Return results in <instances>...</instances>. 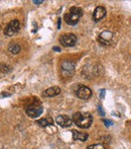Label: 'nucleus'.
I'll return each mask as SVG.
<instances>
[{"label": "nucleus", "mask_w": 131, "mask_h": 149, "mask_svg": "<svg viewBox=\"0 0 131 149\" xmlns=\"http://www.w3.org/2000/svg\"><path fill=\"white\" fill-rule=\"evenodd\" d=\"M83 15V10L81 7L78 6H74L69 10L68 13L65 14L64 19H65L66 24H68L69 26H75L79 22L80 18Z\"/></svg>", "instance_id": "nucleus-2"}, {"label": "nucleus", "mask_w": 131, "mask_h": 149, "mask_svg": "<svg viewBox=\"0 0 131 149\" xmlns=\"http://www.w3.org/2000/svg\"><path fill=\"white\" fill-rule=\"evenodd\" d=\"M56 122H57L58 125L61 126V127H63V128H69V127H71L73 124V120L71 119L70 117L64 116V115L58 117L57 120H56Z\"/></svg>", "instance_id": "nucleus-9"}, {"label": "nucleus", "mask_w": 131, "mask_h": 149, "mask_svg": "<svg viewBox=\"0 0 131 149\" xmlns=\"http://www.w3.org/2000/svg\"><path fill=\"white\" fill-rule=\"evenodd\" d=\"M72 133H73V139H74L75 141L84 142L88 139V134H86V133H82V132L77 131V130H73Z\"/></svg>", "instance_id": "nucleus-12"}, {"label": "nucleus", "mask_w": 131, "mask_h": 149, "mask_svg": "<svg viewBox=\"0 0 131 149\" xmlns=\"http://www.w3.org/2000/svg\"><path fill=\"white\" fill-rule=\"evenodd\" d=\"M53 50H57V51H60L61 49H60V48H53Z\"/></svg>", "instance_id": "nucleus-21"}, {"label": "nucleus", "mask_w": 131, "mask_h": 149, "mask_svg": "<svg viewBox=\"0 0 131 149\" xmlns=\"http://www.w3.org/2000/svg\"><path fill=\"white\" fill-rule=\"evenodd\" d=\"M73 123L76 124L78 127L87 129L90 128L93 123V117L90 113H75L73 115Z\"/></svg>", "instance_id": "nucleus-1"}, {"label": "nucleus", "mask_w": 131, "mask_h": 149, "mask_svg": "<svg viewBox=\"0 0 131 149\" xmlns=\"http://www.w3.org/2000/svg\"><path fill=\"white\" fill-rule=\"evenodd\" d=\"M8 51H9L11 54H14V55H16V54H18L20 52L19 45H17V44H11V45L8 47Z\"/></svg>", "instance_id": "nucleus-14"}, {"label": "nucleus", "mask_w": 131, "mask_h": 149, "mask_svg": "<svg viewBox=\"0 0 131 149\" xmlns=\"http://www.w3.org/2000/svg\"><path fill=\"white\" fill-rule=\"evenodd\" d=\"M113 39V33L109 31H105L103 33H101L98 37V42L101 45L105 46V45H110Z\"/></svg>", "instance_id": "nucleus-8"}, {"label": "nucleus", "mask_w": 131, "mask_h": 149, "mask_svg": "<svg viewBox=\"0 0 131 149\" xmlns=\"http://www.w3.org/2000/svg\"><path fill=\"white\" fill-rule=\"evenodd\" d=\"M75 93L81 100H89L92 96V90L85 85H78L75 89Z\"/></svg>", "instance_id": "nucleus-5"}, {"label": "nucleus", "mask_w": 131, "mask_h": 149, "mask_svg": "<svg viewBox=\"0 0 131 149\" xmlns=\"http://www.w3.org/2000/svg\"><path fill=\"white\" fill-rule=\"evenodd\" d=\"M86 149H105V146L101 143H98V144H93V145L88 146Z\"/></svg>", "instance_id": "nucleus-15"}, {"label": "nucleus", "mask_w": 131, "mask_h": 149, "mask_svg": "<svg viewBox=\"0 0 131 149\" xmlns=\"http://www.w3.org/2000/svg\"><path fill=\"white\" fill-rule=\"evenodd\" d=\"M60 43L64 47H73L77 43V37L74 33H65L60 38Z\"/></svg>", "instance_id": "nucleus-6"}, {"label": "nucleus", "mask_w": 131, "mask_h": 149, "mask_svg": "<svg viewBox=\"0 0 131 149\" xmlns=\"http://www.w3.org/2000/svg\"><path fill=\"white\" fill-rule=\"evenodd\" d=\"M103 122L106 124V126H107V127H110V126L113 125V122H112V121H108V120H103Z\"/></svg>", "instance_id": "nucleus-17"}, {"label": "nucleus", "mask_w": 131, "mask_h": 149, "mask_svg": "<svg viewBox=\"0 0 131 149\" xmlns=\"http://www.w3.org/2000/svg\"><path fill=\"white\" fill-rule=\"evenodd\" d=\"M19 31V22L17 19H13L7 24V26L4 30V35L5 36H13L15 35L16 33H18Z\"/></svg>", "instance_id": "nucleus-7"}, {"label": "nucleus", "mask_w": 131, "mask_h": 149, "mask_svg": "<svg viewBox=\"0 0 131 149\" xmlns=\"http://www.w3.org/2000/svg\"><path fill=\"white\" fill-rule=\"evenodd\" d=\"M61 93V88L58 86L49 87L47 90L43 91V95L47 96V97H53V96H57Z\"/></svg>", "instance_id": "nucleus-11"}, {"label": "nucleus", "mask_w": 131, "mask_h": 149, "mask_svg": "<svg viewBox=\"0 0 131 149\" xmlns=\"http://www.w3.org/2000/svg\"><path fill=\"white\" fill-rule=\"evenodd\" d=\"M106 15V9L103 6H98L95 8L94 12H93V19L95 22H100L101 19H103Z\"/></svg>", "instance_id": "nucleus-10"}, {"label": "nucleus", "mask_w": 131, "mask_h": 149, "mask_svg": "<svg viewBox=\"0 0 131 149\" xmlns=\"http://www.w3.org/2000/svg\"><path fill=\"white\" fill-rule=\"evenodd\" d=\"M75 64L74 61L72 60H65L62 62L61 65V71H62V74L66 77H70L74 74L75 72Z\"/></svg>", "instance_id": "nucleus-4"}, {"label": "nucleus", "mask_w": 131, "mask_h": 149, "mask_svg": "<svg viewBox=\"0 0 131 149\" xmlns=\"http://www.w3.org/2000/svg\"><path fill=\"white\" fill-rule=\"evenodd\" d=\"M43 108L40 104V102H38L29 104L25 108V113L29 118H37V117H39L43 114Z\"/></svg>", "instance_id": "nucleus-3"}, {"label": "nucleus", "mask_w": 131, "mask_h": 149, "mask_svg": "<svg viewBox=\"0 0 131 149\" xmlns=\"http://www.w3.org/2000/svg\"><path fill=\"white\" fill-rule=\"evenodd\" d=\"M3 94H1V97H3V96H9L10 95V93H7V92H2Z\"/></svg>", "instance_id": "nucleus-19"}, {"label": "nucleus", "mask_w": 131, "mask_h": 149, "mask_svg": "<svg viewBox=\"0 0 131 149\" xmlns=\"http://www.w3.org/2000/svg\"><path fill=\"white\" fill-rule=\"evenodd\" d=\"M100 92H101V95H100V96H101V98H103V97H104V93H105V90H104V89H102Z\"/></svg>", "instance_id": "nucleus-20"}, {"label": "nucleus", "mask_w": 131, "mask_h": 149, "mask_svg": "<svg viewBox=\"0 0 131 149\" xmlns=\"http://www.w3.org/2000/svg\"><path fill=\"white\" fill-rule=\"evenodd\" d=\"M36 124L40 126V127L45 128V127H47V126H51V125H53V120L51 119V117H47V118L37 120Z\"/></svg>", "instance_id": "nucleus-13"}, {"label": "nucleus", "mask_w": 131, "mask_h": 149, "mask_svg": "<svg viewBox=\"0 0 131 149\" xmlns=\"http://www.w3.org/2000/svg\"><path fill=\"white\" fill-rule=\"evenodd\" d=\"M98 112H99V114L101 115L102 117L105 116V113H104V111H103V109H102V107H101V106H99V107H98Z\"/></svg>", "instance_id": "nucleus-16"}, {"label": "nucleus", "mask_w": 131, "mask_h": 149, "mask_svg": "<svg viewBox=\"0 0 131 149\" xmlns=\"http://www.w3.org/2000/svg\"><path fill=\"white\" fill-rule=\"evenodd\" d=\"M43 0H40V1H37V0H33V3H35V4H40V3H43Z\"/></svg>", "instance_id": "nucleus-18"}]
</instances>
